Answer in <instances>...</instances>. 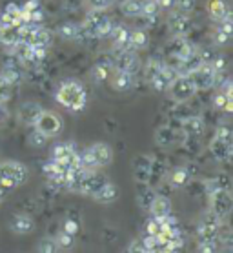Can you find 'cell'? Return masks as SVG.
Segmentation results:
<instances>
[{
	"label": "cell",
	"instance_id": "f546056e",
	"mask_svg": "<svg viewBox=\"0 0 233 253\" xmlns=\"http://www.w3.org/2000/svg\"><path fill=\"white\" fill-rule=\"evenodd\" d=\"M17 42H20V35H18V26H7V28H0V44L2 46L11 47Z\"/></svg>",
	"mask_w": 233,
	"mask_h": 253
},
{
	"label": "cell",
	"instance_id": "e575fe53",
	"mask_svg": "<svg viewBox=\"0 0 233 253\" xmlns=\"http://www.w3.org/2000/svg\"><path fill=\"white\" fill-rule=\"evenodd\" d=\"M155 195H157V193H155V191L151 190V188H144V190L139 191V195H137V201H139L140 208H144V210H148L149 204L153 202Z\"/></svg>",
	"mask_w": 233,
	"mask_h": 253
},
{
	"label": "cell",
	"instance_id": "7a4b0ae2",
	"mask_svg": "<svg viewBox=\"0 0 233 253\" xmlns=\"http://www.w3.org/2000/svg\"><path fill=\"white\" fill-rule=\"evenodd\" d=\"M79 159L82 169H86V171H97V169H102V168L111 164V161H113V150L106 142H95L91 144L88 150L79 153Z\"/></svg>",
	"mask_w": 233,
	"mask_h": 253
},
{
	"label": "cell",
	"instance_id": "d4e9b609",
	"mask_svg": "<svg viewBox=\"0 0 233 253\" xmlns=\"http://www.w3.org/2000/svg\"><path fill=\"white\" fill-rule=\"evenodd\" d=\"M208 13H210L211 20L221 22L222 18H226L232 15V9H230L226 0H210V2H208Z\"/></svg>",
	"mask_w": 233,
	"mask_h": 253
},
{
	"label": "cell",
	"instance_id": "4316f807",
	"mask_svg": "<svg viewBox=\"0 0 233 253\" xmlns=\"http://www.w3.org/2000/svg\"><path fill=\"white\" fill-rule=\"evenodd\" d=\"M182 131L188 137H200L204 133V121L200 117H188L182 121Z\"/></svg>",
	"mask_w": 233,
	"mask_h": 253
},
{
	"label": "cell",
	"instance_id": "d6986e66",
	"mask_svg": "<svg viewBox=\"0 0 233 253\" xmlns=\"http://www.w3.org/2000/svg\"><path fill=\"white\" fill-rule=\"evenodd\" d=\"M9 228L17 235H28V233H31L35 230V220L26 213H17V215H13Z\"/></svg>",
	"mask_w": 233,
	"mask_h": 253
},
{
	"label": "cell",
	"instance_id": "c3c4849f",
	"mask_svg": "<svg viewBox=\"0 0 233 253\" xmlns=\"http://www.w3.org/2000/svg\"><path fill=\"white\" fill-rule=\"evenodd\" d=\"M22 9L28 13H33V11H37V9H40V2L39 0H28L22 6Z\"/></svg>",
	"mask_w": 233,
	"mask_h": 253
},
{
	"label": "cell",
	"instance_id": "681fc988",
	"mask_svg": "<svg viewBox=\"0 0 233 253\" xmlns=\"http://www.w3.org/2000/svg\"><path fill=\"white\" fill-rule=\"evenodd\" d=\"M68 2H73V0H68ZM77 4H84V0H75Z\"/></svg>",
	"mask_w": 233,
	"mask_h": 253
},
{
	"label": "cell",
	"instance_id": "d590c367",
	"mask_svg": "<svg viewBox=\"0 0 233 253\" xmlns=\"http://www.w3.org/2000/svg\"><path fill=\"white\" fill-rule=\"evenodd\" d=\"M28 142L31 148H44L46 142H47V137H44L40 131H37L33 127V131L29 133V137H28Z\"/></svg>",
	"mask_w": 233,
	"mask_h": 253
},
{
	"label": "cell",
	"instance_id": "30bf717a",
	"mask_svg": "<svg viewBox=\"0 0 233 253\" xmlns=\"http://www.w3.org/2000/svg\"><path fill=\"white\" fill-rule=\"evenodd\" d=\"M221 222H222V219H219V217L213 215L211 211L208 213L206 217H202L199 228H197V239H199V242L215 241L217 235H219V231H221Z\"/></svg>",
	"mask_w": 233,
	"mask_h": 253
},
{
	"label": "cell",
	"instance_id": "52a82bcc",
	"mask_svg": "<svg viewBox=\"0 0 233 253\" xmlns=\"http://www.w3.org/2000/svg\"><path fill=\"white\" fill-rule=\"evenodd\" d=\"M33 127L37 131L42 133L44 137L51 138V137L60 135V131H62V127H64V122L55 111L42 110V113L39 115V119H37V122L33 124Z\"/></svg>",
	"mask_w": 233,
	"mask_h": 253
},
{
	"label": "cell",
	"instance_id": "b9f144b4",
	"mask_svg": "<svg viewBox=\"0 0 233 253\" xmlns=\"http://www.w3.org/2000/svg\"><path fill=\"white\" fill-rule=\"evenodd\" d=\"M140 242H142V246L146 248L148 252H157V253H159V242H157V237L148 235V233H146Z\"/></svg>",
	"mask_w": 233,
	"mask_h": 253
},
{
	"label": "cell",
	"instance_id": "5b68a950",
	"mask_svg": "<svg viewBox=\"0 0 233 253\" xmlns=\"http://www.w3.org/2000/svg\"><path fill=\"white\" fill-rule=\"evenodd\" d=\"M82 28L90 39H106L113 28V22L104 11L90 9L82 22Z\"/></svg>",
	"mask_w": 233,
	"mask_h": 253
},
{
	"label": "cell",
	"instance_id": "836d02e7",
	"mask_svg": "<svg viewBox=\"0 0 233 253\" xmlns=\"http://www.w3.org/2000/svg\"><path fill=\"white\" fill-rule=\"evenodd\" d=\"M37 252L39 253H57L58 252V244L53 237H44L40 239L39 246H37Z\"/></svg>",
	"mask_w": 233,
	"mask_h": 253
},
{
	"label": "cell",
	"instance_id": "ac0fdd59",
	"mask_svg": "<svg viewBox=\"0 0 233 253\" xmlns=\"http://www.w3.org/2000/svg\"><path fill=\"white\" fill-rule=\"evenodd\" d=\"M130 33L131 29L128 28V26H124V24H117L113 28H111V31H109V39H111V42H113V47L115 51H120V49H128V42H130Z\"/></svg>",
	"mask_w": 233,
	"mask_h": 253
},
{
	"label": "cell",
	"instance_id": "74e56055",
	"mask_svg": "<svg viewBox=\"0 0 233 253\" xmlns=\"http://www.w3.org/2000/svg\"><path fill=\"white\" fill-rule=\"evenodd\" d=\"M84 4H88L90 9H97V11H104L109 6H113L115 0H84Z\"/></svg>",
	"mask_w": 233,
	"mask_h": 253
},
{
	"label": "cell",
	"instance_id": "5bb4252c",
	"mask_svg": "<svg viewBox=\"0 0 233 253\" xmlns=\"http://www.w3.org/2000/svg\"><path fill=\"white\" fill-rule=\"evenodd\" d=\"M57 35L64 41L69 42H86V39H90L86 35L82 24H75V22H62L57 26Z\"/></svg>",
	"mask_w": 233,
	"mask_h": 253
},
{
	"label": "cell",
	"instance_id": "8d00e7d4",
	"mask_svg": "<svg viewBox=\"0 0 233 253\" xmlns=\"http://www.w3.org/2000/svg\"><path fill=\"white\" fill-rule=\"evenodd\" d=\"M11 93H13V86L4 77L0 75V104H6L9 100V97H11Z\"/></svg>",
	"mask_w": 233,
	"mask_h": 253
},
{
	"label": "cell",
	"instance_id": "3957f363",
	"mask_svg": "<svg viewBox=\"0 0 233 253\" xmlns=\"http://www.w3.org/2000/svg\"><path fill=\"white\" fill-rule=\"evenodd\" d=\"M179 75L177 69L170 64H162L159 60H149L144 68V77H146V82L153 87L155 91H168V87L175 77Z\"/></svg>",
	"mask_w": 233,
	"mask_h": 253
},
{
	"label": "cell",
	"instance_id": "60d3db41",
	"mask_svg": "<svg viewBox=\"0 0 233 253\" xmlns=\"http://www.w3.org/2000/svg\"><path fill=\"white\" fill-rule=\"evenodd\" d=\"M171 6H175L177 11L189 13L195 6V0H173V4H171Z\"/></svg>",
	"mask_w": 233,
	"mask_h": 253
},
{
	"label": "cell",
	"instance_id": "f35d334b",
	"mask_svg": "<svg viewBox=\"0 0 233 253\" xmlns=\"http://www.w3.org/2000/svg\"><path fill=\"white\" fill-rule=\"evenodd\" d=\"M230 41H232V35H228V33H224V31H221V29L215 28V31H213V44H215V46H228Z\"/></svg>",
	"mask_w": 233,
	"mask_h": 253
},
{
	"label": "cell",
	"instance_id": "83f0119b",
	"mask_svg": "<svg viewBox=\"0 0 233 253\" xmlns=\"http://www.w3.org/2000/svg\"><path fill=\"white\" fill-rule=\"evenodd\" d=\"M120 11L130 18H140L144 11V0H122Z\"/></svg>",
	"mask_w": 233,
	"mask_h": 253
},
{
	"label": "cell",
	"instance_id": "9c48e42d",
	"mask_svg": "<svg viewBox=\"0 0 233 253\" xmlns=\"http://www.w3.org/2000/svg\"><path fill=\"white\" fill-rule=\"evenodd\" d=\"M210 195V210L213 215H217L219 219H226L230 211H232L233 201H232V193L230 190H219V191H211L208 193Z\"/></svg>",
	"mask_w": 233,
	"mask_h": 253
},
{
	"label": "cell",
	"instance_id": "484cf974",
	"mask_svg": "<svg viewBox=\"0 0 233 253\" xmlns=\"http://www.w3.org/2000/svg\"><path fill=\"white\" fill-rule=\"evenodd\" d=\"M149 44V37L144 29H131L130 33V42H128V49L131 51H140V49H146Z\"/></svg>",
	"mask_w": 233,
	"mask_h": 253
},
{
	"label": "cell",
	"instance_id": "6da1fadb",
	"mask_svg": "<svg viewBox=\"0 0 233 253\" xmlns=\"http://www.w3.org/2000/svg\"><path fill=\"white\" fill-rule=\"evenodd\" d=\"M57 102L69 111H82L88 104V93L82 82L68 79V81L60 82L57 93H55Z\"/></svg>",
	"mask_w": 233,
	"mask_h": 253
},
{
	"label": "cell",
	"instance_id": "ba28073f",
	"mask_svg": "<svg viewBox=\"0 0 233 253\" xmlns=\"http://www.w3.org/2000/svg\"><path fill=\"white\" fill-rule=\"evenodd\" d=\"M168 93L175 102H188L189 98L197 93V87H195L189 75H177L175 81L171 82L170 87H168Z\"/></svg>",
	"mask_w": 233,
	"mask_h": 253
},
{
	"label": "cell",
	"instance_id": "4fadbf2b",
	"mask_svg": "<svg viewBox=\"0 0 233 253\" xmlns=\"http://www.w3.org/2000/svg\"><path fill=\"white\" fill-rule=\"evenodd\" d=\"M24 68H26V66H22L17 58L11 57L9 60L4 62L2 68H0V75L4 77V79H6V81L15 87L24 81Z\"/></svg>",
	"mask_w": 233,
	"mask_h": 253
},
{
	"label": "cell",
	"instance_id": "f1b7e54d",
	"mask_svg": "<svg viewBox=\"0 0 233 253\" xmlns=\"http://www.w3.org/2000/svg\"><path fill=\"white\" fill-rule=\"evenodd\" d=\"M97 202H102V204H109V202H115L117 199H119V188L111 182V180H108L106 184L98 190V193L95 197H93Z\"/></svg>",
	"mask_w": 233,
	"mask_h": 253
},
{
	"label": "cell",
	"instance_id": "ab89813d",
	"mask_svg": "<svg viewBox=\"0 0 233 253\" xmlns=\"http://www.w3.org/2000/svg\"><path fill=\"white\" fill-rule=\"evenodd\" d=\"M58 244V248H64V250H69V248L73 246V241H75V237L73 235H69V233H66V231H60L58 233V237L55 239Z\"/></svg>",
	"mask_w": 233,
	"mask_h": 253
},
{
	"label": "cell",
	"instance_id": "8fae6325",
	"mask_svg": "<svg viewBox=\"0 0 233 253\" xmlns=\"http://www.w3.org/2000/svg\"><path fill=\"white\" fill-rule=\"evenodd\" d=\"M111 62H113V69L128 71V73H133V75H135L139 66H140L137 51H131V49H120V51H117L115 57L111 58Z\"/></svg>",
	"mask_w": 233,
	"mask_h": 253
},
{
	"label": "cell",
	"instance_id": "f6af8a7d",
	"mask_svg": "<svg viewBox=\"0 0 233 253\" xmlns=\"http://www.w3.org/2000/svg\"><path fill=\"white\" fill-rule=\"evenodd\" d=\"M62 231H66V233H69V235H77V231H79V222L73 219H68L66 222H64L62 226Z\"/></svg>",
	"mask_w": 233,
	"mask_h": 253
},
{
	"label": "cell",
	"instance_id": "4dcf8cb0",
	"mask_svg": "<svg viewBox=\"0 0 233 253\" xmlns=\"http://www.w3.org/2000/svg\"><path fill=\"white\" fill-rule=\"evenodd\" d=\"M189 169L188 168H177V169H173L171 171V177H170V180H171V184L175 186V188H181V186H184V184H188V180H189Z\"/></svg>",
	"mask_w": 233,
	"mask_h": 253
},
{
	"label": "cell",
	"instance_id": "277c9868",
	"mask_svg": "<svg viewBox=\"0 0 233 253\" xmlns=\"http://www.w3.org/2000/svg\"><path fill=\"white\" fill-rule=\"evenodd\" d=\"M28 180V168L18 161L0 162V188L2 190H13L22 186Z\"/></svg>",
	"mask_w": 233,
	"mask_h": 253
},
{
	"label": "cell",
	"instance_id": "7dc6e473",
	"mask_svg": "<svg viewBox=\"0 0 233 253\" xmlns=\"http://www.w3.org/2000/svg\"><path fill=\"white\" fill-rule=\"evenodd\" d=\"M215 137L219 138H226V140H233V135H232V129L228 126H221L219 129H217Z\"/></svg>",
	"mask_w": 233,
	"mask_h": 253
},
{
	"label": "cell",
	"instance_id": "8992f818",
	"mask_svg": "<svg viewBox=\"0 0 233 253\" xmlns=\"http://www.w3.org/2000/svg\"><path fill=\"white\" fill-rule=\"evenodd\" d=\"M219 71L213 68V64L210 60H206L199 66V68L191 71L189 77H191V81H193L195 87H197V91H204V89H211V87L215 86L217 81H219Z\"/></svg>",
	"mask_w": 233,
	"mask_h": 253
},
{
	"label": "cell",
	"instance_id": "2e32d148",
	"mask_svg": "<svg viewBox=\"0 0 233 253\" xmlns=\"http://www.w3.org/2000/svg\"><path fill=\"white\" fill-rule=\"evenodd\" d=\"M210 151L215 161L228 162L232 159V153H233V140L213 137V140L210 142Z\"/></svg>",
	"mask_w": 233,
	"mask_h": 253
},
{
	"label": "cell",
	"instance_id": "7402d4cb",
	"mask_svg": "<svg viewBox=\"0 0 233 253\" xmlns=\"http://www.w3.org/2000/svg\"><path fill=\"white\" fill-rule=\"evenodd\" d=\"M148 211L151 213L153 219H164L171 215V201L164 195H155L153 202L149 204Z\"/></svg>",
	"mask_w": 233,
	"mask_h": 253
},
{
	"label": "cell",
	"instance_id": "ee69618b",
	"mask_svg": "<svg viewBox=\"0 0 233 253\" xmlns=\"http://www.w3.org/2000/svg\"><path fill=\"white\" fill-rule=\"evenodd\" d=\"M146 233L148 235H153V237H157L160 233V220H157V219H151L148 220V224H146Z\"/></svg>",
	"mask_w": 233,
	"mask_h": 253
},
{
	"label": "cell",
	"instance_id": "d6a6232c",
	"mask_svg": "<svg viewBox=\"0 0 233 253\" xmlns=\"http://www.w3.org/2000/svg\"><path fill=\"white\" fill-rule=\"evenodd\" d=\"M213 104H215L217 110H224L228 113H232L233 111V97H226L222 91H219L213 98Z\"/></svg>",
	"mask_w": 233,
	"mask_h": 253
},
{
	"label": "cell",
	"instance_id": "7bdbcfd3",
	"mask_svg": "<svg viewBox=\"0 0 233 253\" xmlns=\"http://www.w3.org/2000/svg\"><path fill=\"white\" fill-rule=\"evenodd\" d=\"M199 253H219L215 241H204L199 242Z\"/></svg>",
	"mask_w": 233,
	"mask_h": 253
},
{
	"label": "cell",
	"instance_id": "bcb514c9",
	"mask_svg": "<svg viewBox=\"0 0 233 253\" xmlns=\"http://www.w3.org/2000/svg\"><path fill=\"white\" fill-rule=\"evenodd\" d=\"M148 250L142 246V242L140 241H135V242H131L130 246L126 248V253H146Z\"/></svg>",
	"mask_w": 233,
	"mask_h": 253
},
{
	"label": "cell",
	"instance_id": "cb8c5ba5",
	"mask_svg": "<svg viewBox=\"0 0 233 253\" xmlns=\"http://www.w3.org/2000/svg\"><path fill=\"white\" fill-rule=\"evenodd\" d=\"M111 71H113V62H111V58H104V60H98L93 68H91V79L100 84V82L108 81L109 75H111Z\"/></svg>",
	"mask_w": 233,
	"mask_h": 253
},
{
	"label": "cell",
	"instance_id": "f907efd6",
	"mask_svg": "<svg viewBox=\"0 0 233 253\" xmlns=\"http://www.w3.org/2000/svg\"><path fill=\"white\" fill-rule=\"evenodd\" d=\"M0 201H2V188H0Z\"/></svg>",
	"mask_w": 233,
	"mask_h": 253
},
{
	"label": "cell",
	"instance_id": "603a6c76",
	"mask_svg": "<svg viewBox=\"0 0 233 253\" xmlns=\"http://www.w3.org/2000/svg\"><path fill=\"white\" fill-rule=\"evenodd\" d=\"M51 41H53V35L51 31L47 28H44L42 24H39L37 28H35L33 35H31V39H29L28 44H31L33 47H47L51 46Z\"/></svg>",
	"mask_w": 233,
	"mask_h": 253
},
{
	"label": "cell",
	"instance_id": "7c38bea8",
	"mask_svg": "<svg viewBox=\"0 0 233 253\" xmlns=\"http://www.w3.org/2000/svg\"><path fill=\"white\" fill-rule=\"evenodd\" d=\"M153 157L139 155L133 162V175L139 184H148L151 175H153Z\"/></svg>",
	"mask_w": 233,
	"mask_h": 253
},
{
	"label": "cell",
	"instance_id": "1f68e13d",
	"mask_svg": "<svg viewBox=\"0 0 233 253\" xmlns=\"http://www.w3.org/2000/svg\"><path fill=\"white\" fill-rule=\"evenodd\" d=\"M206 188H208V193L219 191V190H230V178H228L226 175H219V177L208 180V182H206Z\"/></svg>",
	"mask_w": 233,
	"mask_h": 253
},
{
	"label": "cell",
	"instance_id": "ffe728a7",
	"mask_svg": "<svg viewBox=\"0 0 233 253\" xmlns=\"http://www.w3.org/2000/svg\"><path fill=\"white\" fill-rule=\"evenodd\" d=\"M155 142L159 144V146H162V148H170V146H175V144L182 142V137L181 133L175 131L173 127L162 126L155 133Z\"/></svg>",
	"mask_w": 233,
	"mask_h": 253
},
{
	"label": "cell",
	"instance_id": "44dd1931",
	"mask_svg": "<svg viewBox=\"0 0 233 253\" xmlns=\"http://www.w3.org/2000/svg\"><path fill=\"white\" fill-rule=\"evenodd\" d=\"M170 28L175 37H184L191 29V20H189L188 13H173L170 17Z\"/></svg>",
	"mask_w": 233,
	"mask_h": 253
},
{
	"label": "cell",
	"instance_id": "9a60e30c",
	"mask_svg": "<svg viewBox=\"0 0 233 253\" xmlns=\"http://www.w3.org/2000/svg\"><path fill=\"white\" fill-rule=\"evenodd\" d=\"M109 82H111V87L115 91L126 93L133 89L135 86V75L133 73H128V71H120V69H113L111 75H109Z\"/></svg>",
	"mask_w": 233,
	"mask_h": 253
},
{
	"label": "cell",
	"instance_id": "e0dca14e",
	"mask_svg": "<svg viewBox=\"0 0 233 253\" xmlns=\"http://www.w3.org/2000/svg\"><path fill=\"white\" fill-rule=\"evenodd\" d=\"M42 106H40L39 102H24L20 108H18V122L20 124H24V126H33L35 122H37V119H39V115L42 113Z\"/></svg>",
	"mask_w": 233,
	"mask_h": 253
}]
</instances>
